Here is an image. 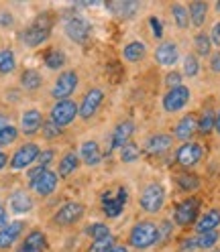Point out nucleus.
Listing matches in <instances>:
<instances>
[{"label": "nucleus", "mask_w": 220, "mask_h": 252, "mask_svg": "<svg viewBox=\"0 0 220 252\" xmlns=\"http://www.w3.org/2000/svg\"><path fill=\"white\" fill-rule=\"evenodd\" d=\"M187 102H190V88H185V86H178L174 90H169L165 96H163V110L169 114H174V112H180L182 108L187 106Z\"/></svg>", "instance_id": "nucleus-10"}, {"label": "nucleus", "mask_w": 220, "mask_h": 252, "mask_svg": "<svg viewBox=\"0 0 220 252\" xmlns=\"http://www.w3.org/2000/svg\"><path fill=\"white\" fill-rule=\"evenodd\" d=\"M198 248H212L218 242V232H208V234H198L196 236Z\"/></svg>", "instance_id": "nucleus-41"}, {"label": "nucleus", "mask_w": 220, "mask_h": 252, "mask_svg": "<svg viewBox=\"0 0 220 252\" xmlns=\"http://www.w3.org/2000/svg\"><path fill=\"white\" fill-rule=\"evenodd\" d=\"M216 8H218V10H220V2H216Z\"/></svg>", "instance_id": "nucleus-58"}, {"label": "nucleus", "mask_w": 220, "mask_h": 252, "mask_svg": "<svg viewBox=\"0 0 220 252\" xmlns=\"http://www.w3.org/2000/svg\"><path fill=\"white\" fill-rule=\"evenodd\" d=\"M165 203V187L161 183H149L139 197V206L147 214H157L161 212Z\"/></svg>", "instance_id": "nucleus-2"}, {"label": "nucleus", "mask_w": 220, "mask_h": 252, "mask_svg": "<svg viewBox=\"0 0 220 252\" xmlns=\"http://www.w3.org/2000/svg\"><path fill=\"white\" fill-rule=\"evenodd\" d=\"M141 153H143V151H141V147L131 140V143H127L120 149V161L122 163H135V161H139Z\"/></svg>", "instance_id": "nucleus-33"}, {"label": "nucleus", "mask_w": 220, "mask_h": 252, "mask_svg": "<svg viewBox=\"0 0 220 252\" xmlns=\"http://www.w3.org/2000/svg\"><path fill=\"white\" fill-rule=\"evenodd\" d=\"M214 128H216V132L220 134V110L216 112V122H214Z\"/></svg>", "instance_id": "nucleus-55"}, {"label": "nucleus", "mask_w": 220, "mask_h": 252, "mask_svg": "<svg viewBox=\"0 0 220 252\" xmlns=\"http://www.w3.org/2000/svg\"><path fill=\"white\" fill-rule=\"evenodd\" d=\"M23 230H25L23 222H10V224H6L2 230H0V250L10 248L14 242L19 240V236L23 234Z\"/></svg>", "instance_id": "nucleus-20"}, {"label": "nucleus", "mask_w": 220, "mask_h": 252, "mask_svg": "<svg viewBox=\"0 0 220 252\" xmlns=\"http://www.w3.org/2000/svg\"><path fill=\"white\" fill-rule=\"evenodd\" d=\"M8 208L14 214H27V212L33 210V197H31L27 191H23V189H17V191L8 197Z\"/></svg>", "instance_id": "nucleus-21"}, {"label": "nucleus", "mask_w": 220, "mask_h": 252, "mask_svg": "<svg viewBox=\"0 0 220 252\" xmlns=\"http://www.w3.org/2000/svg\"><path fill=\"white\" fill-rule=\"evenodd\" d=\"M43 61H45V65L49 69H61L66 65V53L59 51V49H51V51L45 53Z\"/></svg>", "instance_id": "nucleus-29"}, {"label": "nucleus", "mask_w": 220, "mask_h": 252, "mask_svg": "<svg viewBox=\"0 0 220 252\" xmlns=\"http://www.w3.org/2000/svg\"><path fill=\"white\" fill-rule=\"evenodd\" d=\"M80 159L86 165H90V167L100 165L102 153H100V147H98L96 140H86V143H82V147H80Z\"/></svg>", "instance_id": "nucleus-23"}, {"label": "nucleus", "mask_w": 220, "mask_h": 252, "mask_svg": "<svg viewBox=\"0 0 220 252\" xmlns=\"http://www.w3.org/2000/svg\"><path fill=\"white\" fill-rule=\"evenodd\" d=\"M77 165H80V157H77V153H68L61 157V161H59V167H57V175L61 179H66L70 177L72 173L77 169Z\"/></svg>", "instance_id": "nucleus-25"}, {"label": "nucleus", "mask_w": 220, "mask_h": 252, "mask_svg": "<svg viewBox=\"0 0 220 252\" xmlns=\"http://www.w3.org/2000/svg\"><path fill=\"white\" fill-rule=\"evenodd\" d=\"M12 23H14V21H12V17H10L8 12H0V25L8 27V25H12Z\"/></svg>", "instance_id": "nucleus-51"}, {"label": "nucleus", "mask_w": 220, "mask_h": 252, "mask_svg": "<svg viewBox=\"0 0 220 252\" xmlns=\"http://www.w3.org/2000/svg\"><path fill=\"white\" fill-rule=\"evenodd\" d=\"M214 122H216V116L212 110H204L202 116L198 118V132L200 134H210L214 130Z\"/></svg>", "instance_id": "nucleus-32"}, {"label": "nucleus", "mask_w": 220, "mask_h": 252, "mask_svg": "<svg viewBox=\"0 0 220 252\" xmlns=\"http://www.w3.org/2000/svg\"><path fill=\"white\" fill-rule=\"evenodd\" d=\"M127 197H129V193H127V189H124V187H118L116 193L114 191H106L102 195V210H104V214L108 218H118L122 214V210H124Z\"/></svg>", "instance_id": "nucleus-6"}, {"label": "nucleus", "mask_w": 220, "mask_h": 252, "mask_svg": "<svg viewBox=\"0 0 220 252\" xmlns=\"http://www.w3.org/2000/svg\"><path fill=\"white\" fill-rule=\"evenodd\" d=\"M23 244L33 246V248L45 252V250H47V236H45L41 230H33V232H29V234H27V238H25Z\"/></svg>", "instance_id": "nucleus-31"}, {"label": "nucleus", "mask_w": 220, "mask_h": 252, "mask_svg": "<svg viewBox=\"0 0 220 252\" xmlns=\"http://www.w3.org/2000/svg\"><path fill=\"white\" fill-rule=\"evenodd\" d=\"M102 102H104V92H102L100 88L90 90L86 96H84L82 104H80V112H77V116L84 118V120H90V118L100 110Z\"/></svg>", "instance_id": "nucleus-12"}, {"label": "nucleus", "mask_w": 220, "mask_h": 252, "mask_svg": "<svg viewBox=\"0 0 220 252\" xmlns=\"http://www.w3.org/2000/svg\"><path fill=\"white\" fill-rule=\"evenodd\" d=\"M133 132H135V124L131 122V120H124V122H120L116 128L112 130V136H110V145H108V151H106V155H112L116 149L120 151L127 143H131V136H133Z\"/></svg>", "instance_id": "nucleus-11"}, {"label": "nucleus", "mask_w": 220, "mask_h": 252, "mask_svg": "<svg viewBox=\"0 0 220 252\" xmlns=\"http://www.w3.org/2000/svg\"><path fill=\"white\" fill-rule=\"evenodd\" d=\"M39 155H41L39 145L27 143V145H23L21 149H17V153L10 157V163H8V165H10L14 171L27 169V167H31V165H33V163L39 159Z\"/></svg>", "instance_id": "nucleus-7"}, {"label": "nucleus", "mask_w": 220, "mask_h": 252, "mask_svg": "<svg viewBox=\"0 0 220 252\" xmlns=\"http://www.w3.org/2000/svg\"><path fill=\"white\" fill-rule=\"evenodd\" d=\"M180 59V49H178V45L176 43H161L159 47L155 49V61L159 63V65L163 67H171V65H176Z\"/></svg>", "instance_id": "nucleus-15"}, {"label": "nucleus", "mask_w": 220, "mask_h": 252, "mask_svg": "<svg viewBox=\"0 0 220 252\" xmlns=\"http://www.w3.org/2000/svg\"><path fill=\"white\" fill-rule=\"evenodd\" d=\"M47 171V167H43V165H37V167H33V169H31L29 171V175H27V181H29V185H33L41 175H43V173Z\"/></svg>", "instance_id": "nucleus-45"}, {"label": "nucleus", "mask_w": 220, "mask_h": 252, "mask_svg": "<svg viewBox=\"0 0 220 252\" xmlns=\"http://www.w3.org/2000/svg\"><path fill=\"white\" fill-rule=\"evenodd\" d=\"M6 218H8V216H6V210H4L2 206H0V230H2V228L6 226Z\"/></svg>", "instance_id": "nucleus-52"}, {"label": "nucleus", "mask_w": 220, "mask_h": 252, "mask_svg": "<svg viewBox=\"0 0 220 252\" xmlns=\"http://www.w3.org/2000/svg\"><path fill=\"white\" fill-rule=\"evenodd\" d=\"M171 14H174V21L180 29H187L190 27V12H187V6L176 2L174 6H171Z\"/></svg>", "instance_id": "nucleus-30"}, {"label": "nucleus", "mask_w": 220, "mask_h": 252, "mask_svg": "<svg viewBox=\"0 0 220 252\" xmlns=\"http://www.w3.org/2000/svg\"><path fill=\"white\" fill-rule=\"evenodd\" d=\"M77 112H80V108H77L75 102H72V100H61V102H57V104L51 108V122L57 124L59 128H64V126H68L70 122L75 120Z\"/></svg>", "instance_id": "nucleus-8"}, {"label": "nucleus", "mask_w": 220, "mask_h": 252, "mask_svg": "<svg viewBox=\"0 0 220 252\" xmlns=\"http://www.w3.org/2000/svg\"><path fill=\"white\" fill-rule=\"evenodd\" d=\"M49 35H51V21L43 14V17H39L33 25L23 31L21 39L27 47H39L41 43H45L49 39Z\"/></svg>", "instance_id": "nucleus-3"}, {"label": "nucleus", "mask_w": 220, "mask_h": 252, "mask_svg": "<svg viewBox=\"0 0 220 252\" xmlns=\"http://www.w3.org/2000/svg\"><path fill=\"white\" fill-rule=\"evenodd\" d=\"M86 234L90 236L94 242H96V240H102V238H108V236H112V234H110V228H108L106 224H102V222L90 224V226L86 228Z\"/></svg>", "instance_id": "nucleus-37"}, {"label": "nucleus", "mask_w": 220, "mask_h": 252, "mask_svg": "<svg viewBox=\"0 0 220 252\" xmlns=\"http://www.w3.org/2000/svg\"><path fill=\"white\" fill-rule=\"evenodd\" d=\"M171 232H174V224L167 222V220H165V222H161L159 224V242H165L171 236Z\"/></svg>", "instance_id": "nucleus-43"}, {"label": "nucleus", "mask_w": 220, "mask_h": 252, "mask_svg": "<svg viewBox=\"0 0 220 252\" xmlns=\"http://www.w3.org/2000/svg\"><path fill=\"white\" fill-rule=\"evenodd\" d=\"M139 2H110L108 4V8L112 10L114 14H118V17H122V19H131V17H135L137 14V10H139Z\"/></svg>", "instance_id": "nucleus-27"}, {"label": "nucleus", "mask_w": 220, "mask_h": 252, "mask_svg": "<svg viewBox=\"0 0 220 252\" xmlns=\"http://www.w3.org/2000/svg\"><path fill=\"white\" fill-rule=\"evenodd\" d=\"M90 23L82 17H72L68 23H66V35L73 41V43H86L88 37H90Z\"/></svg>", "instance_id": "nucleus-14"}, {"label": "nucleus", "mask_w": 220, "mask_h": 252, "mask_svg": "<svg viewBox=\"0 0 220 252\" xmlns=\"http://www.w3.org/2000/svg\"><path fill=\"white\" fill-rule=\"evenodd\" d=\"M53 155H55V153H53L51 149H47V151H43V153L39 155V159H37V163H39V165H43V167H47V165H49V163L53 161Z\"/></svg>", "instance_id": "nucleus-47"}, {"label": "nucleus", "mask_w": 220, "mask_h": 252, "mask_svg": "<svg viewBox=\"0 0 220 252\" xmlns=\"http://www.w3.org/2000/svg\"><path fill=\"white\" fill-rule=\"evenodd\" d=\"M145 53H147V47H145V43H141V41L127 43V45H124V49H122V57L127 61H131V63L141 61L145 57Z\"/></svg>", "instance_id": "nucleus-26"}, {"label": "nucleus", "mask_w": 220, "mask_h": 252, "mask_svg": "<svg viewBox=\"0 0 220 252\" xmlns=\"http://www.w3.org/2000/svg\"><path fill=\"white\" fill-rule=\"evenodd\" d=\"M220 226V210H208L200 220H196L194 230L196 234H208V232H216V228Z\"/></svg>", "instance_id": "nucleus-19"}, {"label": "nucleus", "mask_w": 220, "mask_h": 252, "mask_svg": "<svg viewBox=\"0 0 220 252\" xmlns=\"http://www.w3.org/2000/svg\"><path fill=\"white\" fill-rule=\"evenodd\" d=\"M77 88V73L75 71H64L61 73L57 80H55V84H53V88H51V96L57 100V102H61V100H68L72 94H73V90Z\"/></svg>", "instance_id": "nucleus-9"}, {"label": "nucleus", "mask_w": 220, "mask_h": 252, "mask_svg": "<svg viewBox=\"0 0 220 252\" xmlns=\"http://www.w3.org/2000/svg\"><path fill=\"white\" fill-rule=\"evenodd\" d=\"M112 248H114V236H108V238L92 242L90 248H88V252H110Z\"/></svg>", "instance_id": "nucleus-39"}, {"label": "nucleus", "mask_w": 220, "mask_h": 252, "mask_svg": "<svg viewBox=\"0 0 220 252\" xmlns=\"http://www.w3.org/2000/svg\"><path fill=\"white\" fill-rule=\"evenodd\" d=\"M200 212V199L198 197H187L182 203H178L176 210H174V222L176 226H192L196 224V218Z\"/></svg>", "instance_id": "nucleus-5"}, {"label": "nucleus", "mask_w": 220, "mask_h": 252, "mask_svg": "<svg viewBox=\"0 0 220 252\" xmlns=\"http://www.w3.org/2000/svg\"><path fill=\"white\" fill-rule=\"evenodd\" d=\"M57 173H53V171H49V169H47L45 173H43V175L33 183V185H31V187H33L35 189V193L37 195H41V197H47V195H51L53 191H55V187H57Z\"/></svg>", "instance_id": "nucleus-18"}, {"label": "nucleus", "mask_w": 220, "mask_h": 252, "mask_svg": "<svg viewBox=\"0 0 220 252\" xmlns=\"http://www.w3.org/2000/svg\"><path fill=\"white\" fill-rule=\"evenodd\" d=\"M21 128H23V132L27 136L39 132L43 128V114L39 112V110H35V108H31V110H27V112H23V116H21Z\"/></svg>", "instance_id": "nucleus-17"}, {"label": "nucleus", "mask_w": 220, "mask_h": 252, "mask_svg": "<svg viewBox=\"0 0 220 252\" xmlns=\"http://www.w3.org/2000/svg\"><path fill=\"white\" fill-rule=\"evenodd\" d=\"M17 67V57L10 49H0V73H10Z\"/></svg>", "instance_id": "nucleus-34"}, {"label": "nucleus", "mask_w": 220, "mask_h": 252, "mask_svg": "<svg viewBox=\"0 0 220 252\" xmlns=\"http://www.w3.org/2000/svg\"><path fill=\"white\" fill-rule=\"evenodd\" d=\"M202 157H204V149L200 143H183L176 153V161L182 167H194L202 161Z\"/></svg>", "instance_id": "nucleus-13"}, {"label": "nucleus", "mask_w": 220, "mask_h": 252, "mask_svg": "<svg viewBox=\"0 0 220 252\" xmlns=\"http://www.w3.org/2000/svg\"><path fill=\"white\" fill-rule=\"evenodd\" d=\"M41 84H43V77H41V73H39L37 69H27V71H23V75H21V86H23L25 90H29V92L39 90Z\"/></svg>", "instance_id": "nucleus-28"}, {"label": "nucleus", "mask_w": 220, "mask_h": 252, "mask_svg": "<svg viewBox=\"0 0 220 252\" xmlns=\"http://www.w3.org/2000/svg\"><path fill=\"white\" fill-rule=\"evenodd\" d=\"M176 183L183 189V191H196L200 187V179L196 175H192V173H182V175H178Z\"/></svg>", "instance_id": "nucleus-36"}, {"label": "nucleus", "mask_w": 220, "mask_h": 252, "mask_svg": "<svg viewBox=\"0 0 220 252\" xmlns=\"http://www.w3.org/2000/svg\"><path fill=\"white\" fill-rule=\"evenodd\" d=\"M214 252H220V250H214Z\"/></svg>", "instance_id": "nucleus-59"}, {"label": "nucleus", "mask_w": 220, "mask_h": 252, "mask_svg": "<svg viewBox=\"0 0 220 252\" xmlns=\"http://www.w3.org/2000/svg\"><path fill=\"white\" fill-rule=\"evenodd\" d=\"M210 41L216 45V47H220V21L212 27V33H210Z\"/></svg>", "instance_id": "nucleus-49"}, {"label": "nucleus", "mask_w": 220, "mask_h": 252, "mask_svg": "<svg viewBox=\"0 0 220 252\" xmlns=\"http://www.w3.org/2000/svg\"><path fill=\"white\" fill-rule=\"evenodd\" d=\"M194 45H196V53L200 57H208L210 51H212V41H210V37L206 33H198L194 37Z\"/></svg>", "instance_id": "nucleus-35"}, {"label": "nucleus", "mask_w": 220, "mask_h": 252, "mask_svg": "<svg viewBox=\"0 0 220 252\" xmlns=\"http://www.w3.org/2000/svg\"><path fill=\"white\" fill-rule=\"evenodd\" d=\"M19 136V130H17V126H12V124H6L0 128V149H4L8 145H12L14 140H17Z\"/></svg>", "instance_id": "nucleus-38"}, {"label": "nucleus", "mask_w": 220, "mask_h": 252, "mask_svg": "<svg viewBox=\"0 0 220 252\" xmlns=\"http://www.w3.org/2000/svg\"><path fill=\"white\" fill-rule=\"evenodd\" d=\"M2 126H6V120H4V116L0 114V128H2Z\"/></svg>", "instance_id": "nucleus-57"}, {"label": "nucleus", "mask_w": 220, "mask_h": 252, "mask_svg": "<svg viewBox=\"0 0 220 252\" xmlns=\"http://www.w3.org/2000/svg\"><path fill=\"white\" fill-rule=\"evenodd\" d=\"M149 25L153 27V35H155L157 39H161V37H163V25L159 23V19L151 17V19H149Z\"/></svg>", "instance_id": "nucleus-46"}, {"label": "nucleus", "mask_w": 220, "mask_h": 252, "mask_svg": "<svg viewBox=\"0 0 220 252\" xmlns=\"http://www.w3.org/2000/svg\"><path fill=\"white\" fill-rule=\"evenodd\" d=\"M180 248L183 252H194V250H198V242H196V238H185Z\"/></svg>", "instance_id": "nucleus-48"}, {"label": "nucleus", "mask_w": 220, "mask_h": 252, "mask_svg": "<svg viewBox=\"0 0 220 252\" xmlns=\"http://www.w3.org/2000/svg\"><path fill=\"white\" fill-rule=\"evenodd\" d=\"M84 212H86L84 203H80V201H68V203H64V206L55 212L53 224H57L61 228L73 226V224H77L84 218Z\"/></svg>", "instance_id": "nucleus-4"}, {"label": "nucleus", "mask_w": 220, "mask_h": 252, "mask_svg": "<svg viewBox=\"0 0 220 252\" xmlns=\"http://www.w3.org/2000/svg\"><path fill=\"white\" fill-rule=\"evenodd\" d=\"M210 69L214 73H220V51H216L212 57H210Z\"/></svg>", "instance_id": "nucleus-50"}, {"label": "nucleus", "mask_w": 220, "mask_h": 252, "mask_svg": "<svg viewBox=\"0 0 220 252\" xmlns=\"http://www.w3.org/2000/svg\"><path fill=\"white\" fill-rule=\"evenodd\" d=\"M110 252H129V248H127V246H114Z\"/></svg>", "instance_id": "nucleus-56"}, {"label": "nucleus", "mask_w": 220, "mask_h": 252, "mask_svg": "<svg viewBox=\"0 0 220 252\" xmlns=\"http://www.w3.org/2000/svg\"><path fill=\"white\" fill-rule=\"evenodd\" d=\"M183 73L187 77H194V75L200 73V63H198L196 55H185V59H183Z\"/></svg>", "instance_id": "nucleus-40"}, {"label": "nucleus", "mask_w": 220, "mask_h": 252, "mask_svg": "<svg viewBox=\"0 0 220 252\" xmlns=\"http://www.w3.org/2000/svg\"><path fill=\"white\" fill-rule=\"evenodd\" d=\"M157 242H159V226L149 222V220H145V222H139L133 226L131 230V236H129V244L137 250H147L151 246H155Z\"/></svg>", "instance_id": "nucleus-1"}, {"label": "nucleus", "mask_w": 220, "mask_h": 252, "mask_svg": "<svg viewBox=\"0 0 220 252\" xmlns=\"http://www.w3.org/2000/svg\"><path fill=\"white\" fill-rule=\"evenodd\" d=\"M174 145V136L169 134H153L145 140V153L153 155V157H159L163 153H167Z\"/></svg>", "instance_id": "nucleus-16"}, {"label": "nucleus", "mask_w": 220, "mask_h": 252, "mask_svg": "<svg viewBox=\"0 0 220 252\" xmlns=\"http://www.w3.org/2000/svg\"><path fill=\"white\" fill-rule=\"evenodd\" d=\"M187 12H190V23L200 29L204 23H206V14H208V4L202 2V0H196V2L187 4Z\"/></svg>", "instance_id": "nucleus-24"}, {"label": "nucleus", "mask_w": 220, "mask_h": 252, "mask_svg": "<svg viewBox=\"0 0 220 252\" xmlns=\"http://www.w3.org/2000/svg\"><path fill=\"white\" fill-rule=\"evenodd\" d=\"M61 130H64V128H59V126L53 124V122H45V126L41 128V132H43L45 138H57L61 134Z\"/></svg>", "instance_id": "nucleus-42"}, {"label": "nucleus", "mask_w": 220, "mask_h": 252, "mask_svg": "<svg viewBox=\"0 0 220 252\" xmlns=\"http://www.w3.org/2000/svg\"><path fill=\"white\" fill-rule=\"evenodd\" d=\"M198 130V118L194 114H185L174 128V136L180 140H190L194 136V132Z\"/></svg>", "instance_id": "nucleus-22"}, {"label": "nucleus", "mask_w": 220, "mask_h": 252, "mask_svg": "<svg viewBox=\"0 0 220 252\" xmlns=\"http://www.w3.org/2000/svg\"><path fill=\"white\" fill-rule=\"evenodd\" d=\"M17 252H41V250H37V248H33V246H27V244H21V246L17 248Z\"/></svg>", "instance_id": "nucleus-53"}, {"label": "nucleus", "mask_w": 220, "mask_h": 252, "mask_svg": "<svg viewBox=\"0 0 220 252\" xmlns=\"http://www.w3.org/2000/svg\"><path fill=\"white\" fill-rule=\"evenodd\" d=\"M8 163H10V161H8V157H6L2 151H0V169H4Z\"/></svg>", "instance_id": "nucleus-54"}, {"label": "nucleus", "mask_w": 220, "mask_h": 252, "mask_svg": "<svg viewBox=\"0 0 220 252\" xmlns=\"http://www.w3.org/2000/svg\"><path fill=\"white\" fill-rule=\"evenodd\" d=\"M165 84L169 86V90H174V88H178V86H183V84H182V73H178V71L167 73V75H165Z\"/></svg>", "instance_id": "nucleus-44"}]
</instances>
